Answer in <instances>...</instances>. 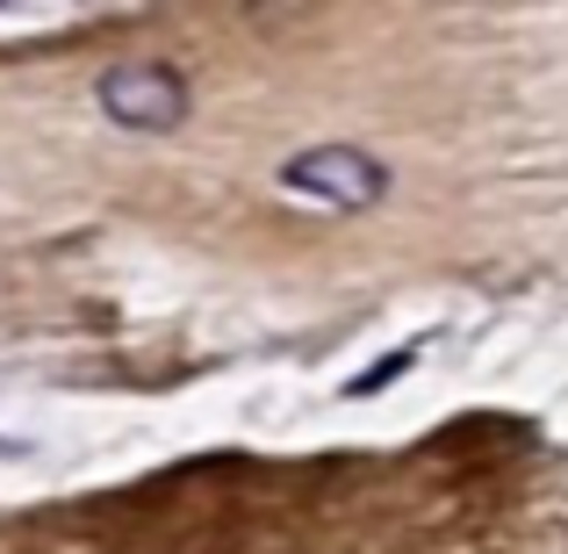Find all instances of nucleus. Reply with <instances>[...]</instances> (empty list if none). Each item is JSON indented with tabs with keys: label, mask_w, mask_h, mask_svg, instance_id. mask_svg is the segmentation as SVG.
<instances>
[{
	"label": "nucleus",
	"mask_w": 568,
	"mask_h": 554,
	"mask_svg": "<svg viewBox=\"0 0 568 554\" xmlns=\"http://www.w3.org/2000/svg\"><path fill=\"white\" fill-rule=\"evenodd\" d=\"M94 101L109 123L123 130H181L187 123V80L159 58H138V66H109L94 80Z\"/></svg>",
	"instance_id": "1"
},
{
	"label": "nucleus",
	"mask_w": 568,
	"mask_h": 554,
	"mask_svg": "<svg viewBox=\"0 0 568 554\" xmlns=\"http://www.w3.org/2000/svg\"><path fill=\"white\" fill-rule=\"evenodd\" d=\"M410 361H417V353H410V346H396V353H388V361H375V367L361 374V382H353V396H375V389H388V382H396V374L410 367Z\"/></svg>",
	"instance_id": "3"
},
{
	"label": "nucleus",
	"mask_w": 568,
	"mask_h": 554,
	"mask_svg": "<svg viewBox=\"0 0 568 554\" xmlns=\"http://www.w3.org/2000/svg\"><path fill=\"white\" fill-rule=\"evenodd\" d=\"M281 188L324 209H375L388 194V167L375 152H353V144H317V152H295L281 167Z\"/></svg>",
	"instance_id": "2"
}]
</instances>
